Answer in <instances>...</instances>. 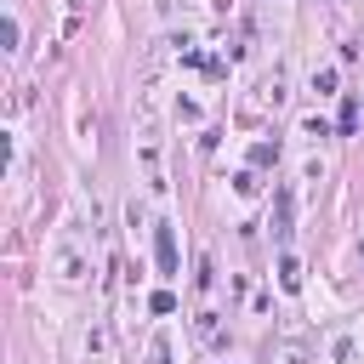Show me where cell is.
I'll return each mask as SVG.
<instances>
[{
    "mask_svg": "<svg viewBox=\"0 0 364 364\" xmlns=\"http://www.w3.org/2000/svg\"><path fill=\"white\" fill-rule=\"evenodd\" d=\"M154 250H159V273H176V233H171V222L154 228Z\"/></svg>",
    "mask_w": 364,
    "mask_h": 364,
    "instance_id": "6da1fadb",
    "label": "cell"
},
{
    "mask_svg": "<svg viewBox=\"0 0 364 364\" xmlns=\"http://www.w3.org/2000/svg\"><path fill=\"white\" fill-rule=\"evenodd\" d=\"M273 239H290V188H279V216H273Z\"/></svg>",
    "mask_w": 364,
    "mask_h": 364,
    "instance_id": "7a4b0ae2",
    "label": "cell"
},
{
    "mask_svg": "<svg viewBox=\"0 0 364 364\" xmlns=\"http://www.w3.org/2000/svg\"><path fill=\"white\" fill-rule=\"evenodd\" d=\"M279 284H284V290H296V284H301V262H296V256H284V262H279Z\"/></svg>",
    "mask_w": 364,
    "mask_h": 364,
    "instance_id": "3957f363",
    "label": "cell"
},
{
    "mask_svg": "<svg viewBox=\"0 0 364 364\" xmlns=\"http://www.w3.org/2000/svg\"><path fill=\"white\" fill-rule=\"evenodd\" d=\"M199 336H205L210 347H222V324H216V313H199Z\"/></svg>",
    "mask_w": 364,
    "mask_h": 364,
    "instance_id": "277c9868",
    "label": "cell"
},
{
    "mask_svg": "<svg viewBox=\"0 0 364 364\" xmlns=\"http://www.w3.org/2000/svg\"><path fill=\"white\" fill-rule=\"evenodd\" d=\"M341 131H347V136H353V131H358V102H353V97H347V102H341Z\"/></svg>",
    "mask_w": 364,
    "mask_h": 364,
    "instance_id": "5b68a950",
    "label": "cell"
},
{
    "mask_svg": "<svg viewBox=\"0 0 364 364\" xmlns=\"http://www.w3.org/2000/svg\"><path fill=\"white\" fill-rule=\"evenodd\" d=\"M148 307H154V313H176V296H171V290H154V301H148Z\"/></svg>",
    "mask_w": 364,
    "mask_h": 364,
    "instance_id": "8992f818",
    "label": "cell"
},
{
    "mask_svg": "<svg viewBox=\"0 0 364 364\" xmlns=\"http://www.w3.org/2000/svg\"><path fill=\"white\" fill-rule=\"evenodd\" d=\"M148 364H165V341H154V347H148Z\"/></svg>",
    "mask_w": 364,
    "mask_h": 364,
    "instance_id": "52a82bcc",
    "label": "cell"
}]
</instances>
